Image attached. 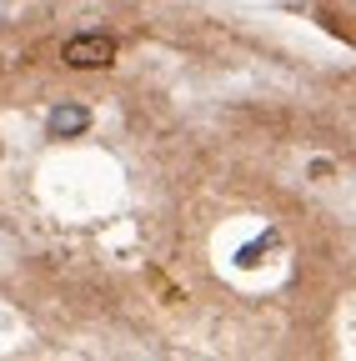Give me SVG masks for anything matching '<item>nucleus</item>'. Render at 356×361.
I'll return each mask as SVG.
<instances>
[{"instance_id":"1","label":"nucleus","mask_w":356,"mask_h":361,"mask_svg":"<svg viewBox=\"0 0 356 361\" xmlns=\"http://www.w3.org/2000/svg\"><path fill=\"white\" fill-rule=\"evenodd\" d=\"M116 35H106V30H80V35H70L66 45H61V61L70 66V71H106L111 61H116Z\"/></svg>"},{"instance_id":"2","label":"nucleus","mask_w":356,"mask_h":361,"mask_svg":"<svg viewBox=\"0 0 356 361\" xmlns=\"http://www.w3.org/2000/svg\"><path fill=\"white\" fill-rule=\"evenodd\" d=\"M85 126H91V111L75 106V101H61V106H51V116H46V130L56 135V141H70V135H80Z\"/></svg>"}]
</instances>
